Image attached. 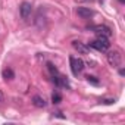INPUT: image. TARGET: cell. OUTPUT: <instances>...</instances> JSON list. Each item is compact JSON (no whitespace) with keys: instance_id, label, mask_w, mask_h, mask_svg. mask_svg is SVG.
<instances>
[{"instance_id":"1","label":"cell","mask_w":125,"mask_h":125,"mask_svg":"<svg viewBox=\"0 0 125 125\" xmlns=\"http://www.w3.org/2000/svg\"><path fill=\"white\" fill-rule=\"evenodd\" d=\"M88 44H90V47H93V49H96L97 52H102V53L107 52L109 47H110L109 38L107 37H103V35H97V38L93 40V41H90Z\"/></svg>"},{"instance_id":"2","label":"cell","mask_w":125,"mask_h":125,"mask_svg":"<svg viewBox=\"0 0 125 125\" xmlns=\"http://www.w3.org/2000/svg\"><path fill=\"white\" fill-rule=\"evenodd\" d=\"M69 63H71V71H72V74L75 77L83 72V69H84V60L83 59H78V57L71 56L69 57Z\"/></svg>"},{"instance_id":"3","label":"cell","mask_w":125,"mask_h":125,"mask_svg":"<svg viewBox=\"0 0 125 125\" xmlns=\"http://www.w3.org/2000/svg\"><path fill=\"white\" fill-rule=\"evenodd\" d=\"M106 56H107V62H109V65H110V66L118 68V66L121 65L122 57H121V53H119L118 50H110V52H107Z\"/></svg>"},{"instance_id":"4","label":"cell","mask_w":125,"mask_h":125,"mask_svg":"<svg viewBox=\"0 0 125 125\" xmlns=\"http://www.w3.org/2000/svg\"><path fill=\"white\" fill-rule=\"evenodd\" d=\"M90 30L93 32H96L97 35H103V37H112V30L107 27V25H94V27H90Z\"/></svg>"},{"instance_id":"5","label":"cell","mask_w":125,"mask_h":125,"mask_svg":"<svg viewBox=\"0 0 125 125\" xmlns=\"http://www.w3.org/2000/svg\"><path fill=\"white\" fill-rule=\"evenodd\" d=\"M19 10H21V16H22V19H28V18L31 16L32 6H31V3H28V2H22Z\"/></svg>"},{"instance_id":"6","label":"cell","mask_w":125,"mask_h":125,"mask_svg":"<svg viewBox=\"0 0 125 125\" xmlns=\"http://www.w3.org/2000/svg\"><path fill=\"white\" fill-rule=\"evenodd\" d=\"M72 47H74V49H75L78 53H81V54H87V53H88V47H87L84 43L78 41V40L72 41Z\"/></svg>"},{"instance_id":"7","label":"cell","mask_w":125,"mask_h":125,"mask_svg":"<svg viewBox=\"0 0 125 125\" xmlns=\"http://www.w3.org/2000/svg\"><path fill=\"white\" fill-rule=\"evenodd\" d=\"M93 10L90 9V8H78L77 9V15L78 16H81V18H84V19H87V18H91L93 16Z\"/></svg>"},{"instance_id":"8","label":"cell","mask_w":125,"mask_h":125,"mask_svg":"<svg viewBox=\"0 0 125 125\" xmlns=\"http://www.w3.org/2000/svg\"><path fill=\"white\" fill-rule=\"evenodd\" d=\"M32 104L35 106V107H46V100L41 97V96H34L32 97Z\"/></svg>"},{"instance_id":"9","label":"cell","mask_w":125,"mask_h":125,"mask_svg":"<svg viewBox=\"0 0 125 125\" xmlns=\"http://www.w3.org/2000/svg\"><path fill=\"white\" fill-rule=\"evenodd\" d=\"M2 74H3V78H5L6 81H8V80L10 81V80H13V78H15V74H13V71H12L10 68H5Z\"/></svg>"},{"instance_id":"10","label":"cell","mask_w":125,"mask_h":125,"mask_svg":"<svg viewBox=\"0 0 125 125\" xmlns=\"http://www.w3.org/2000/svg\"><path fill=\"white\" fill-rule=\"evenodd\" d=\"M52 102H53L54 104H59V103L62 102V96H60V93H53V94H52Z\"/></svg>"},{"instance_id":"11","label":"cell","mask_w":125,"mask_h":125,"mask_svg":"<svg viewBox=\"0 0 125 125\" xmlns=\"http://www.w3.org/2000/svg\"><path fill=\"white\" fill-rule=\"evenodd\" d=\"M47 69H49V72L52 74V77H53V75H57V69H56V66L52 63V62H49V63H47Z\"/></svg>"},{"instance_id":"12","label":"cell","mask_w":125,"mask_h":125,"mask_svg":"<svg viewBox=\"0 0 125 125\" xmlns=\"http://www.w3.org/2000/svg\"><path fill=\"white\" fill-rule=\"evenodd\" d=\"M87 81L91 83L93 85H99V80H97L96 77H93V75H87Z\"/></svg>"},{"instance_id":"13","label":"cell","mask_w":125,"mask_h":125,"mask_svg":"<svg viewBox=\"0 0 125 125\" xmlns=\"http://www.w3.org/2000/svg\"><path fill=\"white\" fill-rule=\"evenodd\" d=\"M104 104H110V103H113V99H104V100H102Z\"/></svg>"},{"instance_id":"14","label":"cell","mask_w":125,"mask_h":125,"mask_svg":"<svg viewBox=\"0 0 125 125\" xmlns=\"http://www.w3.org/2000/svg\"><path fill=\"white\" fill-rule=\"evenodd\" d=\"M3 100H5V97H3V93H2V91H0V104H2V103H3Z\"/></svg>"},{"instance_id":"15","label":"cell","mask_w":125,"mask_h":125,"mask_svg":"<svg viewBox=\"0 0 125 125\" xmlns=\"http://www.w3.org/2000/svg\"><path fill=\"white\" fill-rule=\"evenodd\" d=\"M80 2H91V0H80Z\"/></svg>"},{"instance_id":"16","label":"cell","mask_w":125,"mask_h":125,"mask_svg":"<svg viewBox=\"0 0 125 125\" xmlns=\"http://www.w3.org/2000/svg\"><path fill=\"white\" fill-rule=\"evenodd\" d=\"M119 2H121V3H124V2H125V0H119Z\"/></svg>"},{"instance_id":"17","label":"cell","mask_w":125,"mask_h":125,"mask_svg":"<svg viewBox=\"0 0 125 125\" xmlns=\"http://www.w3.org/2000/svg\"><path fill=\"white\" fill-rule=\"evenodd\" d=\"M99 2H100V3H103V2H104V0H99Z\"/></svg>"}]
</instances>
